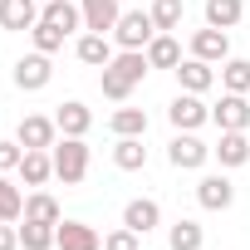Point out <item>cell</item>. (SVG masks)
Here are the masks:
<instances>
[{
  "mask_svg": "<svg viewBox=\"0 0 250 250\" xmlns=\"http://www.w3.org/2000/svg\"><path fill=\"white\" fill-rule=\"evenodd\" d=\"M49 152H54V177L64 187H79L88 177V143L83 138H59Z\"/></svg>",
  "mask_w": 250,
  "mask_h": 250,
  "instance_id": "cell-1",
  "label": "cell"
},
{
  "mask_svg": "<svg viewBox=\"0 0 250 250\" xmlns=\"http://www.w3.org/2000/svg\"><path fill=\"white\" fill-rule=\"evenodd\" d=\"M157 35H162V30L152 25L147 10H123L118 25H113V44H118V49H147Z\"/></svg>",
  "mask_w": 250,
  "mask_h": 250,
  "instance_id": "cell-2",
  "label": "cell"
},
{
  "mask_svg": "<svg viewBox=\"0 0 250 250\" xmlns=\"http://www.w3.org/2000/svg\"><path fill=\"white\" fill-rule=\"evenodd\" d=\"M167 162H172L177 172H201V167L211 162V147H206L196 133H177V138L167 143Z\"/></svg>",
  "mask_w": 250,
  "mask_h": 250,
  "instance_id": "cell-3",
  "label": "cell"
},
{
  "mask_svg": "<svg viewBox=\"0 0 250 250\" xmlns=\"http://www.w3.org/2000/svg\"><path fill=\"white\" fill-rule=\"evenodd\" d=\"M15 143H20L25 152H35V147L49 152V147L59 143V123L44 118V113H25V118H20V128H15Z\"/></svg>",
  "mask_w": 250,
  "mask_h": 250,
  "instance_id": "cell-4",
  "label": "cell"
},
{
  "mask_svg": "<svg viewBox=\"0 0 250 250\" xmlns=\"http://www.w3.org/2000/svg\"><path fill=\"white\" fill-rule=\"evenodd\" d=\"M167 118H172L177 133H196L201 123H211V108L201 103V93H187V88H182V93L167 103Z\"/></svg>",
  "mask_w": 250,
  "mask_h": 250,
  "instance_id": "cell-5",
  "label": "cell"
},
{
  "mask_svg": "<svg viewBox=\"0 0 250 250\" xmlns=\"http://www.w3.org/2000/svg\"><path fill=\"white\" fill-rule=\"evenodd\" d=\"M211 123H216L221 133H245V128H250V98L226 88V93H221V103L211 108Z\"/></svg>",
  "mask_w": 250,
  "mask_h": 250,
  "instance_id": "cell-6",
  "label": "cell"
},
{
  "mask_svg": "<svg viewBox=\"0 0 250 250\" xmlns=\"http://www.w3.org/2000/svg\"><path fill=\"white\" fill-rule=\"evenodd\" d=\"M196 201H201L206 211H230V206H235V182L226 177V167H221V172H206V177L196 182Z\"/></svg>",
  "mask_w": 250,
  "mask_h": 250,
  "instance_id": "cell-7",
  "label": "cell"
},
{
  "mask_svg": "<svg viewBox=\"0 0 250 250\" xmlns=\"http://www.w3.org/2000/svg\"><path fill=\"white\" fill-rule=\"evenodd\" d=\"M49 79H54V64H49V54H25V59H15V88H25V93H40V88H49Z\"/></svg>",
  "mask_w": 250,
  "mask_h": 250,
  "instance_id": "cell-8",
  "label": "cell"
},
{
  "mask_svg": "<svg viewBox=\"0 0 250 250\" xmlns=\"http://www.w3.org/2000/svg\"><path fill=\"white\" fill-rule=\"evenodd\" d=\"M54 123H59V138H88L93 108H88L83 98H64V103L54 108Z\"/></svg>",
  "mask_w": 250,
  "mask_h": 250,
  "instance_id": "cell-9",
  "label": "cell"
},
{
  "mask_svg": "<svg viewBox=\"0 0 250 250\" xmlns=\"http://www.w3.org/2000/svg\"><path fill=\"white\" fill-rule=\"evenodd\" d=\"M54 250H103V235L88 221H59L54 226Z\"/></svg>",
  "mask_w": 250,
  "mask_h": 250,
  "instance_id": "cell-10",
  "label": "cell"
},
{
  "mask_svg": "<svg viewBox=\"0 0 250 250\" xmlns=\"http://www.w3.org/2000/svg\"><path fill=\"white\" fill-rule=\"evenodd\" d=\"M40 25V0H0V30L25 35Z\"/></svg>",
  "mask_w": 250,
  "mask_h": 250,
  "instance_id": "cell-11",
  "label": "cell"
},
{
  "mask_svg": "<svg viewBox=\"0 0 250 250\" xmlns=\"http://www.w3.org/2000/svg\"><path fill=\"white\" fill-rule=\"evenodd\" d=\"M191 54L206 59V64H226V59H230V35L216 30V25H206V30L191 35Z\"/></svg>",
  "mask_w": 250,
  "mask_h": 250,
  "instance_id": "cell-12",
  "label": "cell"
},
{
  "mask_svg": "<svg viewBox=\"0 0 250 250\" xmlns=\"http://www.w3.org/2000/svg\"><path fill=\"white\" fill-rule=\"evenodd\" d=\"M123 226H128V230H138V235H152V230L162 226V206H157L152 196H138V201H128V206H123Z\"/></svg>",
  "mask_w": 250,
  "mask_h": 250,
  "instance_id": "cell-13",
  "label": "cell"
},
{
  "mask_svg": "<svg viewBox=\"0 0 250 250\" xmlns=\"http://www.w3.org/2000/svg\"><path fill=\"white\" fill-rule=\"evenodd\" d=\"M74 54H79V64H88V69H108L118 49H113V40H108V35L83 30V35H79V44H74Z\"/></svg>",
  "mask_w": 250,
  "mask_h": 250,
  "instance_id": "cell-14",
  "label": "cell"
},
{
  "mask_svg": "<svg viewBox=\"0 0 250 250\" xmlns=\"http://www.w3.org/2000/svg\"><path fill=\"white\" fill-rule=\"evenodd\" d=\"M172 74H177V83H182L187 93H206V88L216 83V64H206V59H196V54H187Z\"/></svg>",
  "mask_w": 250,
  "mask_h": 250,
  "instance_id": "cell-15",
  "label": "cell"
},
{
  "mask_svg": "<svg viewBox=\"0 0 250 250\" xmlns=\"http://www.w3.org/2000/svg\"><path fill=\"white\" fill-rule=\"evenodd\" d=\"M79 10H83V30H93V35H113V25L123 15L118 0H79Z\"/></svg>",
  "mask_w": 250,
  "mask_h": 250,
  "instance_id": "cell-16",
  "label": "cell"
},
{
  "mask_svg": "<svg viewBox=\"0 0 250 250\" xmlns=\"http://www.w3.org/2000/svg\"><path fill=\"white\" fill-rule=\"evenodd\" d=\"M40 20H49V25H54V30H64V35L83 30V10L74 5V0H44V10H40Z\"/></svg>",
  "mask_w": 250,
  "mask_h": 250,
  "instance_id": "cell-17",
  "label": "cell"
},
{
  "mask_svg": "<svg viewBox=\"0 0 250 250\" xmlns=\"http://www.w3.org/2000/svg\"><path fill=\"white\" fill-rule=\"evenodd\" d=\"M211 157H216L221 167H245V162H250V138H245V133H221V143L211 147Z\"/></svg>",
  "mask_w": 250,
  "mask_h": 250,
  "instance_id": "cell-18",
  "label": "cell"
},
{
  "mask_svg": "<svg viewBox=\"0 0 250 250\" xmlns=\"http://www.w3.org/2000/svg\"><path fill=\"white\" fill-rule=\"evenodd\" d=\"M49 177H54V152H44V147L25 152V162H20V182H25V187H44Z\"/></svg>",
  "mask_w": 250,
  "mask_h": 250,
  "instance_id": "cell-19",
  "label": "cell"
},
{
  "mask_svg": "<svg viewBox=\"0 0 250 250\" xmlns=\"http://www.w3.org/2000/svg\"><path fill=\"white\" fill-rule=\"evenodd\" d=\"M167 245H172V250H201V245H206V230H201V221H191V216L172 221V226H167Z\"/></svg>",
  "mask_w": 250,
  "mask_h": 250,
  "instance_id": "cell-20",
  "label": "cell"
},
{
  "mask_svg": "<svg viewBox=\"0 0 250 250\" xmlns=\"http://www.w3.org/2000/svg\"><path fill=\"white\" fill-rule=\"evenodd\" d=\"M113 167H118V172H143V167H147L143 138H118V143H113Z\"/></svg>",
  "mask_w": 250,
  "mask_h": 250,
  "instance_id": "cell-21",
  "label": "cell"
},
{
  "mask_svg": "<svg viewBox=\"0 0 250 250\" xmlns=\"http://www.w3.org/2000/svg\"><path fill=\"white\" fill-rule=\"evenodd\" d=\"M20 221H44V226H59L64 221V211H59V201L49 196V191H35V196H25V216Z\"/></svg>",
  "mask_w": 250,
  "mask_h": 250,
  "instance_id": "cell-22",
  "label": "cell"
},
{
  "mask_svg": "<svg viewBox=\"0 0 250 250\" xmlns=\"http://www.w3.org/2000/svg\"><path fill=\"white\" fill-rule=\"evenodd\" d=\"M245 15V0H206V25L216 30H235Z\"/></svg>",
  "mask_w": 250,
  "mask_h": 250,
  "instance_id": "cell-23",
  "label": "cell"
},
{
  "mask_svg": "<svg viewBox=\"0 0 250 250\" xmlns=\"http://www.w3.org/2000/svg\"><path fill=\"white\" fill-rule=\"evenodd\" d=\"M108 128H113L118 138H147V113H143V108H118V113L108 118Z\"/></svg>",
  "mask_w": 250,
  "mask_h": 250,
  "instance_id": "cell-24",
  "label": "cell"
},
{
  "mask_svg": "<svg viewBox=\"0 0 250 250\" xmlns=\"http://www.w3.org/2000/svg\"><path fill=\"white\" fill-rule=\"evenodd\" d=\"M147 64H152V69H177V64H182V44H177V35H157V40L147 44Z\"/></svg>",
  "mask_w": 250,
  "mask_h": 250,
  "instance_id": "cell-25",
  "label": "cell"
},
{
  "mask_svg": "<svg viewBox=\"0 0 250 250\" xmlns=\"http://www.w3.org/2000/svg\"><path fill=\"white\" fill-rule=\"evenodd\" d=\"M113 69H118L123 79H133V83H143L152 64H147V49H118V54H113Z\"/></svg>",
  "mask_w": 250,
  "mask_h": 250,
  "instance_id": "cell-26",
  "label": "cell"
},
{
  "mask_svg": "<svg viewBox=\"0 0 250 250\" xmlns=\"http://www.w3.org/2000/svg\"><path fill=\"white\" fill-rule=\"evenodd\" d=\"M25 216V191L10 182V172H0V221H20Z\"/></svg>",
  "mask_w": 250,
  "mask_h": 250,
  "instance_id": "cell-27",
  "label": "cell"
},
{
  "mask_svg": "<svg viewBox=\"0 0 250 250\" xmlns=\"http://www.w3.org/2000/svg\"><path fill=\"white\" fill-rule=\"evenodd\" d=\"M152 25L162 30V35H172V30H182V15H187V5L182 0H152Z\"/></svg>",
  "mask_w": 250,
  "mask_h": 250,
  "instance_id": "cell-28",
  "label": "cell"
},
{
  "mask_svg": "<svg viewBox=\"0 0 250 250\" xmlns=\"http://www.w3.org/2000/svg\"><path fill=\"white\" fill-rule=\"evenodd\" d=\"M98 88H103V98H113V103H128L138 83H133V79H123V74L108 64V69H98Z\"/></svg>",
  "mask_w": 250,
  "mask_h": 250,
  "instance_id": "cell-29",
  "label": "cell"
},
{
  "mask_svg": "<svg viewBox=\"0 0 250 250\" xmlns=\"http://www.w3.org/2000/svg\"><path fill=\"white\" fill-rule=\"evenodd\" d=\"M221 88L250 93V59H226V64H221Z\"/></svg>",
  "mask_w": 250,
  "mask_h": 250,
  "instance_id": "cell-30",
  "label": "cell"
},
{
  "mask_svg": "<svg viewBox=\"0 0 250 250\" xmlns=\"http://www.w3.org/2000/svg\"><path fill=\"white\" fill-rule=\"evenodd\" d=\"M20 245H25V250H54V226L25 221V226H20Z\"/></svg>",
  "mask_w": 250,
  "mask_h": 250,
  "instance_id": "cell-31",
  "label": "cell"
},
{
  "mask_svg": "<svg viewBox=\"0 0 250 250\" xmlns=\"http://www.w3.org/2000/svg\"><path fill=\"white\" fill-rule=\"evenodd\" d=\"M30 40H35V49H40V54H54V49H64V40H69V35H64V30H54L49 20H40V25L30 30Z\"/></svg>",
  "mask_w": 250,
  "mask_h": 250,
  "instance_id": "cell-32",
  "label": "cell"
},
{
  "mask_svg": "<svg viewBox=\"0 0 250 250\" xmlns=\"http://www.w3.org/2000/svg\"><path fill=\"white\" fill-rule=\"evenodd\" d=\"M103 250H143V235H138V230H128V226H118V230H108V235H103Z\"/></svg>",
  "mask_w": 250,
  "mask_h": 250,
  "instance_id": "cell-33",
  "label": "cell"
},
{
  "mask_svg": "<svg viewBox=\"0 0 250 250\" xmlns=\"http://www.w3.org/2000/svg\"><path fill=\"white\" fill-rule=\"evenodd\" d=\"M20 162H25V147L15 138H0V172H20Z\"/></svg>",
  "mask_w": 250,
  "mask_h": 250,
  "instance_id": "cell-34",
  "label": "cell"
},
{
  "mask_svg": "<svg viewBox=\"0 0 250 250\" xmlns=\"http://www.w3.org/2000/svg\"><path fill=\"white\" fill-rule=\"evenodd\" d=\"M0 250H20V226L15 221H0Z\"/></svg>",
  "mask_w": 250,
  "mask_h": 250,
  "instance_id": "cell-35",
  "label": "cell"
}]
</instances>
